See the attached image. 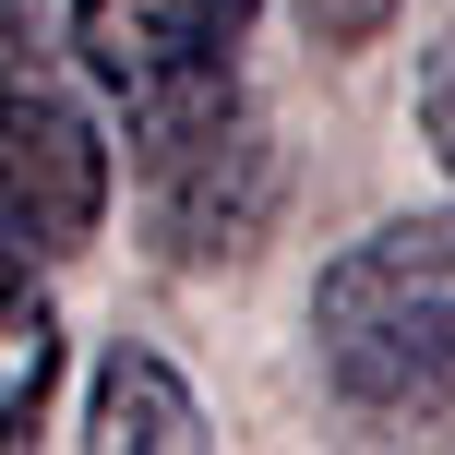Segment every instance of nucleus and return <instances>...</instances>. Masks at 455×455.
<instances>
[{
	"instance_id": "nucleus-4",
	"label": "nucleus",
	"mask_w": 455,
	"mask_h": 455,
	"mask_svg": "<svg viewBox=\"0 0 455 455\" xmlns=\"http://www.w3.org/2000/svg\"><path fill=\"white\" fill-rule=\"evenodd\" d=\"M264 0H72V48L120 96V120L240 84V36Z\"/></svg>"
},
{
	"instance_id": "nucleus-5",
	"label": "nucleus",
	"mask_w": 455,
	"mask_h": 455,
	"mask_svg": "<svg viewBox=\"0 0 455 455\" xmlns=\"http://www.w3.org/2000/svg\"><path fill=\"white\" fill-rule=\"evenodd\" d=\"M96 443H132V455H180V443H204V408H192V384H180V371H168V360H144V347H120V360L108 371H96Z\"/></svg>"
},
{
	"instance_id": "nucleus-3",
	"label": "nucleus",
	"mask_w": 455,
	"mask_h": 455,
	"mask_svg": "<svg viewBox=\"0 0 455 455\" xmlns=\"http://www.w3.org/2000/svg\"><path fill=\"white\" fill-rule=\"evenodd\" d=\"M132 180L144 216H156L168 264H216L264 228V132H251V96H180V108H144L132 120Z\"/></svg>"
},
{
	"instance_id": "nucleus-7",
	"label": "nucleus",
	"mask_w": 455,
	"mask_h": 455,
	"mask_svg": "<svg viewBox=\"0 0 455 455\" xmlns=\"http://www.w3.org/2000/svg\"><path fill=\"white\" fill-rule=\"evenodd\" d=\"M395 24V0H299V36L312 48H371Z\"/></svg>"
},
{
	"instance_id": "nucleus-6",
	"label": "nucleus",
	"mask_w": 455,
	"mask_h": 455,
	"mask_svg": "<svg viewBox=\"0 0 455 455\" xmlns=\"http://www.w3.org/2000/svg\"><path fill=\"white\" fill-rule=\"evenodd\" d=\"M48 371H60V312H48L36 264H12V251H0V443L36 432Z\"/></svg>"
},
{
	"instance_id": "nucleus-2",
	"label": "nucleus",
	"mask_w": 455,
	"mask_h": 455,
	"mask_svg": "<svg viewBox=\"0 0 455 455\" xmlns=\"http://www.w3.org/2000/svg\"><path fill=\"white\" fill-rule=\"evenodd\" d=\"M108 228V132L72 96L36 0H0V251L60 264Z\"/></svg>"
},
{
	"instance_id": "nucleus-8",
	"label": "nucleus",
	"mask_w": 455,
	"mask_h": 455,
	"mask_svg": "<svg viewBox=\"0 0 455 455\" xmlns=\"http://www.w3.org/2000/svg\"><path fill=\"white\" fill-rule=\"evenodd\" d=\"M419 120H432V144H443V168H455V36L432 48V72H419Z\"/></svg>"
},
{
	"instance_id": "nucleus-1",
	"label": "nucleus",
	"mask_w": 455,
	"mask_h": 455,
	"mask_svg": "<svg viewBox=\"0 0 455 455\" xmlns=\"http://www.w3.org/2000/svg\"><path fill=\"white\" fill-rule=\"evenodd\" d=\"M312 347L360 419L455 443V204L395 216L360 251H336L312 288Z\"/></svg>"
}]
</instances>
